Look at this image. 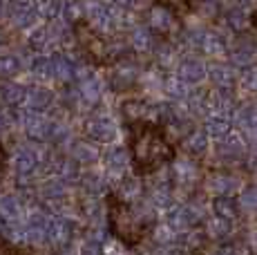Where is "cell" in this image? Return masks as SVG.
Returning a JSON list of instances; mask_svg holds the SVG:
<instances>
[{"instance_id": "2e32d148", "label": "cell", "mask_w": 257, "mask_h": 255, "mask_svg": "<svg viewBox=\"0 0 257 255\" xmlns=\"http://www.w3.org/2000/svg\"><path fill=\"white\" fill-rule=\"evenodd\" d=\"M237 186H239V179L235 177V173L230 170H217L212 173L208 179H206V188L212 197H235Z\"/></svg>"}, {"instance_id": "83f0119b", "label": "cell", "mask_w": 257, "mask_h": 255, "mask_svg": "<svg viewBox=\"0 0 257 255\" xmlns=\"http://www.w3.org/2000/svg\"><path fill=\"white\" fill-rule=\"evenodd\" d=\"M212 210H215V217L224 219V222H235L239 217V204L237 197H217L212 199Z\"/></svg>"}, {"instance_id": "8fae6325", "label": "cell", "mask_w": 257, "mask_h": 255, "mask_svg": "<svg viewBox=\"0 0 257 255\" xmlns=\"http://www.w3.org/2000/svg\"><path fill=\"white\" fill-rule=\"evenodd\" d=\"M248 153H250V148H248V144H246V139H244L241 132H228V135L219 141V146H217V155H219V159L228 166L246 161L248 159Z\"/></svg>"}, {"instance_id": "3957f363", "label": "cell", "mask_w": 257, "mask_h": 255, "mask_svg": "<svg viewBox=\"0 0 257 255\" xmlns=\"http://www.w3.org/2000/svg\"><path fill=\"white\" fill-rule=\"evenodd\" d=\"M16 125L27 135L29 141L34 144H49L52 139V128H54V116L47 114V112H36V110H27V107H21L16 110V116H14Z\"/></svg>"}, {"instance_id": "60d3db41", "label": "cell", "mask_w": 257, "mask_h": 255, "mask_svg": "<svg viewBox=\"0 0 257 255\" xmlns=\"http://www.w3.org/2000/svg\"><path fill=\"white\" fill-rule=\"evenodd\" d=\"M7 161V153H5V148H3V144H0V168H3V164Z\"/></svg>"}, {"instance_id": "7a4b0ae2", "label": "cell", "mask_w": 257, "mask_h": 255, "mask_svg": "<svg viewBox=\"0 0 257 255\" xmlns=\"http://www.w3.org/2000/svg\"><path fill=\"white\" fill-rule=\"evenodd\" d=\"M152 224H155V208L146 199L137 206L112 202L107 208V226L123 244L141 242L148 230L152 228Z\"/></svg>"}, {"instance_id": "4dcf8cb0", "label": "cell", "mask_w": 257, "mask_h": 255, "mask_svg": "<svg viewBox=\"0 0 257 255\" xmlns=\"http://www.w3.org/2000/svg\"><path fill=\"white\" fill-rule=\"evenodd\" d=\"M29 72H32V76L36 78L38 83L52 81V76H54V61H52V56H41V54H38V56L29 63Z\"/></svg>"}, {"instance_id": "1f68e13d", "label": "cell", "mask_w": 257, "mask_h": 255, "mask_svg": "<svg viewBox=\"0 0 257 255\" xmlns=\"http://www.w3.org/2000/svg\"><path fill=\"white\" fill-rule=\"evenodd\" d=\"M204 132L208 135V139H224L230 132V116H206Z\"/></svg>"}, {"instance_id": "44dd1931", "label": "cell", "mask_w": 257, "mask_h": 255, "mask_svg": "<svg viewBox=\"0 0 257 255\" xmlns=\"http://www.w3.org/2000/svg\"><path fill=\"white\" fill-rule=\"evenodd\" d=\"M206 76H208V67H206V63L201 58L195 56L184 58L179 63V67H177V78L184 81L186 85H199Z\"/></svg>"}, {"instance_id": "6da1fadb", "label": "cell", "mask_w": 257, "mask_h": 255, "mask_svg": "<svg viewBox=\"0 0 257 255\" xmlns=\"http://www.w3.org/2000/svg\"><path fill=\"white\" fill-rule=\"evenodd\" d=\"M130 157L132 164L143 173H157L168 161L175 159L170 139L157 123L132 125L130 137Z\"/></svg>"}, {"instance_id": "f35d334b", "label": "cell", "mask_w": 257, "mask_h": 255, "mask_svg": "<svg viewBox=\"0 0 257 255\" xmlns=\"http://www.w3.org/2000/svg\"><path fill=\"white\" fill-rule=\"evenodd\" d=\"M210 255H237V253H235L233 246H226V244H221V246L215 248V251H212Z\"/></svg>"}, {"instance_id": "4fadbf2b", "label": "cell", "mask_w": 257, "mask_h": 255, "mask_svg": "<svg viewBox=\"0 0 257 255\" xmlns=\"http://www.w3.org/2000/svg\"><path fill=\"white\" fill-rule=\"evenodd\" d=\"M74 230H76V222L72 217H63V215H54L52 224L47 230V246L54 248H67L74 237Z\"/></svg>"}, {"instance_id": "5bb4252c", "label": "cell", "mask_w": 257, "mask_h": 255, "mask_svg": "<svg viewBox=\"0 0 257 255\" xmlns=\"http://www.w3.org/2000/svg\"><path fill=\"white\" fill-rule=\"evenodd\" d=\"M114 195H116L118 204L137 206L146 197V184H143V179L139 175H127V177H123L121 181H116Z\"/></svg>"}, {"instance_id": "4316f807", "label": "cell", "mask_w": 257, "mask_h": 255, "mask_svg": "<svg viewBox=\"0 0 257 255\" xmlns=\"http://www.w3.org/2000/svg\"><path fill=\"white\" fill-rule=\"evenodd\" d=\"M204 224H206V228H204L206 239H215V242H219V244L230 239V233H233L230 222H224V219H219V217H208Z\"/></svg>"}, {"instance_id": "484cf974", "label": "cell", "mask_w": 257, "mask_h": 255, "mask_svg": "<svg viewBox=\"0 0 257 255\" xmlns=\"http://www.w3.org/2000/svg\"><path fill=\"white\" fill-rule=\"evenodd\" d=\"M235 125H239L246 137H257V107L255 105H241L235 112Z\"/></svg>"}, {"instance_id": "ba28073f", "label": "cell", "mask_w": 257, "mask_h": 255, "mask_svg": "<svg viewBox=\"0 0 257 255\" xmlns=\"http://www.w3.org/2000/svg\"><path fill=\"white\" fill-rule=\"evenodd\" d=\"M103 166H105V177L107 181H121L123 177H127L132 168V157L130 150L123 148V146H110L105 153L101 155Z\"/></svg>"}, {"instance_id": "7c38bea8", "label": "cell", "mask_w": 257, "mask_h": 255, "mask_svg": "<svg viewBox=\"0 0 257 255\" xmlns=\"http://www.w3.org/2000/svg\"><path fill=\"white\" fill-rule=\"evenodd\" d=\"M74 90H76V96H78V101H81L83 107H94L96 103H101V99H103L105 83H103V78H98L90 70L87 74H83L81 78H78Z\"/></svg>"}, {"instance_id": "ac0fdd59", "label": "cell", "mask_w": 257, "mask_h": 255, "mask_svg": "<svg viewBox=\"0 0 257 255\" xmlns=\"http://www.w3.org/2000/svg\"><path fill=\"white\" fill-rule=\"evenodd\" d=\"M125 45H127V50H132L135 54H150L157 50L159 41H157V36L146 25H135L127 32Z\"/></svg>"}, {"instance_id": "9a60e30c", "label": "cell", "mask_w": 257, "mask_h": 255, "mask_svg": "<svg viewBox=\"0 0 257 255\" xmlns=\"http://www.w3.org/2000/svg\"><path fill=\"white\" fill-rule=\"evenodd\" d=\"M65 155L70 157L76 166H85V168H92L98 159H101V148L96 144L87 139H74L70 146L65 148Z\"/></svg>"}, {"instance_id": "52a82bcc", "label": "cell", "mask_w": 257, "mask_h": 255, "mask_svg": "<svg viewBox=\"0 0 257 255\" xmlns=\"http://www.w3.org/2000/svg\"><path fill=\"white\" fill-rule=\"evenodd\" d=\"M141 76H143V70L139 61H135L132 56H125L121 61L112 63L107 83H110V87L114 92H125V90H132L135 85H139Z\"/></svg>"}, {"instance_id": "ab89813d", "label": "cell", "mask_w": 257, "mask_h": 255, "mask_svg": "<svg viewBox=\"0 0 257 255\" xmlns=\"http://www.w3.org/2000/svg\"><path fill=\"white\" fill-rule=\"evenodd\" d=\"M7 3H0V18H7Z\"/></svg>"}, {"instance_id": "5b68a950", "label": "cell", "mask_w": 257, "mask_h": 255, "mask_svg": "<svg viewBox=\"0 0 257 255\" xmlns=\"http://www.w3.org/2000/svg\"><path fill=\"white\" fill-rule=\"evenodd\" d=\"M146 27L150 29L155 36L161 38H172L181 32V21L179 14L170 5H152L146 9Z\"/></svg>"}, {"instance_id": "f546056e", "label": "cell", "mask_w": 257, "mask_h": 255, "mask_svg": "<svg viewBox=\"0 0 257 255\" xmlns=\"http://www.w3.org/2000/svg\"><path fill=\"white\" fill-rule=\"evenodd\" d=\"M253 58H255V45L248 41L237 43L233 50H230V63H233V67L246 70V67L253 65Z\"/></svg>"}, {"instance_id": "30bf717a", "label": "cell", "mask_w": 257, "mask_h": 255, "mask_svg": "<svg viewBox=\"0 0 257 255\" xmlns=\"http://www.w3.org/2000/svg\"><path fill=\"white\" fill-rule=\"evenodd\" d=\"M7 21L18 32H32L41 23V14H38L36 3H25V0L23 3H9Z\"/></svg>"}, {"instance_id": "603a6c76", "label": "cell", "mask_w": 257, "mask_h": 255, "mask_svg": "<svg viewBox=\"0 0 257 255\" xmlns=\"http://www.w3.org/2000/svg\"><path fill=\"white\" fill-rule=\"evenodd\" d=\"M208 76H210L212 85H215V90H219V92H230L237 81L235 67L228 65V63H215L208 70Z\"/></svg>"}, {"instance_id": "d4e9b609", "label": "cell", "mask_w": 257, "mask_h": 255, "mask_svg": "<svg viewBox=\"0 0 257 255\" xmlns=\"http://www.w3.org/2000/svg\"><path fill=\"white\" fill-rule=\"evenodd\" d=\"M23 58L16 52H0V81H14L23 72Z\"/></svg>"}, {"instance_id": "e575fe53", "label": "cell", "mask_w": 257, "mask_h": 255, "mask_svg": "<svg viewBox=\"0 0 257 255\" xmlns=\"http://www.w3.org/2000/svg\"><path fill=\"white\" fill-rule=\"evenodd\" d=\"M237 204H239V210L246 215H257V184L248 186L239 193L237 197Z\"/></svg>"}, {"instance_id": "9c48e42d", "label": "cell", "mask_w": 257, "mask_h": 255, "mask_svg": "<svg viewBox=\"0 0 257 255\" xmlns=\"http://www.w3.org/2000/svg\"><path fill=\"white\" fill-rule=\"evenodd\" d=\"M121 116L127 125H143L159 121V107L146 99H127L121 103Z\"/></svg>"}, {"instance_id": "277c9868", "label": "cell", "mask_w": 257, "mask_h": 255, "mask_svg": "<svg viewBox=\"0 0 257 255\" xmlns=\"http://www.w3.org/2000/svg\"><path fill=\"white\" fill-rule=\"evenodd\" d=\"M170 184H172V193L175 195H184L190 197L192 190L197 188V184L201 181V170L197 159L192 157H179V159H172L170 164Z\"/></svg>"}, {"instance_id": "f1b7e54d", "label": "cell", "mask_w": 257, "mask_h": 255, "mask_svg": "<svg viewBox=\"0 0 257 255\" xmlns=\"http://www.w3.org/2000/svg\"><path fill=\"white\" fill-rule=\"evenodd\" d=\"M224 16H226L228 27H233L235 32H244L250 25V12L246 5H230V7H226Z\"/></svg>"}, {"instance_id": "d6986e66", "label": "cell", "mask_w": 257, "mask_h": 255, "mask_svg": "<svg viewBox=\"0 0 257 255\" xmlns=\"http://www.w3.org/2000/svg\"><path fill=\"white\" fill-rule=\"evenodd\" d=\"M56 103V94L45 83H36V85L27 87V99H25V107L36 112H47L49 107Z\"/></svg>"}, {"instance_id": "ffe728a7", "label": "cell", "mask_w": 257, "mask_h": 255, "mask_svg": "<svg viewBox=\"0 0 257 255\" xmlns=\"http://www.w3.org/2000/svg\"><path fill=\"white\" fill-rule=\"evenodd\" d=\"M27 99V87L18 81H0V105L5 110H21Z\"/></svg>"}, {"instance_id": "cb8c5ba5", "label": "cell", "mask_w": 257, "mask_h": 255, "mask_svg": "<svg viewBox=\"0 0 257 255\" xmlns=\"http://www.w3.org/2000/svg\"><path fill=\"white\" fill-rule=\"evenodd\" d=\"M181 148H184L186 155L192 157V159L204 155L206 150H208V135L204 132V128H195V130L181 141Z\"/></svg>"}, {"instance_id": "8992f818", "label": "cell", "mask_w": 257, "mask_h": 255, "mask_svg": "<svg viewBox=\"0 0 257 255\" xmlns=\"http://www.w3.org/2000/svg\"><path fill=\"white\" fill-rule=\"evenodd\" d=\"M83 135H85V139L92 141V144L105 146V144H112V141L116 139L118 125L107 112L94 110L85 116V121H83Z\"/></svg>"}, {"instance_id": "d6a6232c", "label": "cell", "mask_w": 257, "mask_h": 255, "mask_svg": "<svg viewBox=\"0 0 257 255\" xmlns=\"http://www.w3.org/2000/svg\"><path fill=\"white\" fill-rule=\"evenodd\" d=\"M157 61H159V65L164 67V70H170V67H179V54H177V47L170 45V43H159L157 45Z\"/></svg>"}, {"instance_id": "7402d4cb", "label": "cell", "mask_w": 257, "mask_h": 255, "mask_svg": "<svg viewBox=\"0 0 257 255\" xmlns=\"http://www.w3.org/2000/svg\"><path fill=\"white\" fill-rule=\"evenodd\" d=\"M27 202H25L23 193H3L0 195V217L7 222H21L27 213Z\"/></svg>"}, {"instance_id": "d590c367", "label": "cell", "mask_w": 257, "mask_h": 255, "mask_svg": "<svg viewBox=\"0 0 257 255\" xmlns=\"http://www.w3.org/2000/svg\"><path fill=\"white\" fill-rule=\"evenodd\" d=\"M239 81H241V85H244V90H248V92H253V94H257V65L246 67V70L241 72Z\"/></svg>"}, {"instance_id": "e0dca14e", "label": "cell", "mask_w": 257, "mask_h": 255, "mask_svg": "<svg viewBox=\"0 0 257 255\" xmlns=\"http://www.w3.org/2000/svg\"><path fill=\"white\" fill-rule=\"evenodd\" d=\"M78 186L85 193V197L103 199V195L107 193V177L105 173H98L96 168H85L78 173Z\"/></svg>"}, {"instance_id": "8d00e7d4", "label": "cell", "mask_w": 257, "mask_h": 255, "mask_svg": "<svg viewBox=\"0 0 257 255\" xmlns=\"http://www.w3.org/2000/svg\"><path fill=\"white\" fill-rule=\"evenodd\" d=\"M76 255H103V244H96V242H83L81 248L76 251Z\"/></svg>"}, {"instance_id": "836d02e7", "label": "cell", "mask_w": 257, "mask_h": 255, "mask_svg": "<svg viewBox=\"0 0 257 255\" xmlns=\"http://www.w3.org/2000/svg\"><path fill=\"white\" fill-rule=\"evenodd\" d=\"M164 90H166V94L170 96L172 101H177V103H184L188 96H190V85H186L184 81H179V78H168V81L164 83Z\"/></svg>"}, {"instance_id": "74e56055", "label": "cell", "mask_w": 257, "mask_h": 255, "mask_svg": "<svg viewBox=\"0 0 257 255\" xmlns=\"http://www.w3.org/2000/svg\"><path fill=\"white\" fill-rule=\"evenodd\" d=\"M12 123H14L12 114L7 110H0V135H7L12 130Z\"/></svg>"}]
</instances>
